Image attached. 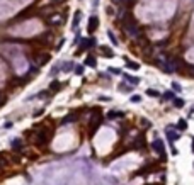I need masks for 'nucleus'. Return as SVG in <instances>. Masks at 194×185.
<instances>
[{"label": "nucleus", "instance_id": "1", "mask_svg": "<svg viewBox=\"0 0 194 185\" xmlns=\"http://www.w3.org/2000/svg\"><path fill=\"white\" fill-rule=\"evenodd\" d=\"M123 27H124V32L128 38L134 39V38H140L141 36V29H140L138 22L134 21L133 15H126L124 19V24H123Z\"/></svg>", "mask_w": 194, "mask_h": 185}, {"label": "nucleus", "instance_id": "2", "mask_svg": "<svg viewBox=\"0 0 194 185\" xmlns=\"http://www.w3.org/2000/svg\"><path fill=\"white\" fill-rule=\"evenodd\" d=\"M100 122H102V114H100L99 111H95V114H92V117H90V124H89V127H90V134H94L95 131L99 129Z\"/></svg>", "mask_w": 194, "mask_h": 185}, {"label": "nucleus", "instance_id": "3", "mask_svg": "<svg viewBox=\"0 0 194 185\" xmlns=\"http://www.w3.org/2000/svg\"><path fill=\"white\" fill-rule=\"evenodd\" d=\"M151 146H153V150H155L157 155H160V158L165 160V144H164V141H162V139L157 138L155 141L151 143Z\"/></svg>", "mask_w": 194, "mask_h": 185}, {"label": "nucleus", "instance_id": "4", "mask_svg": "<svg viewBox=\"0 0 194 185\" xmlns=\"http://www.w3.org/2000/svg\"><path fill=\"white\" fill-rule=\"evenodd\" d=\"M48 143H49V134L46 133V129H41L38 133V136H36V144H39V146H46Z\"/></svg>", "mask_w": 194, "mask_h": 185}, {"label": "nucleus", "instance_id": "5", "mask_svg": "<svg viewBox=\"0 0 194 185\" xmlns=\"http://www.w3.org/2000/svg\"><path fill=\"white\" fill-rule=\"evenodd\" d=\"M94 44H95V39L94 38L82 39V41H80V49H78L77 53H82V51H85V49H90V48H94Z\"/></svg>", "mask_w": 194, "mask_h": 185}, {"label": "nucleus", "instance_id": "6", "mask_svg": "<svg viewBox=\"0 0 194 185\" xmlns=\"http://www.w3.org/2000/svg\"><path fill=\"white\" fill-rule=\"evenodd\" d=\"M48 24H49V26H53V27L61 26V24H63V15H61V14H53L51 17L48 19Z\"/></svg>", "mask_w": 194, "mask_h": 185}, {"label": "nucleus", "instance_id": "7", "mask_svg": "<svg viewBox=\"0 0 194 185\" xmlns=\"http://www.w3.org/2000/svg\"><path fill=\"white\" fill-rule=\"evenodd\" d=\"M99 27V17H95V15H92L90 19H89V26H87V31L89 32H95V29Z\"/></svg>", "mask_w": 194, "mask_h": 185}, {"label": "nucleus", "instance_id": "8", "mask_svg": "<svg viewBox=\"0 0 194 185\" xmlns=\"http://www.w3.org/2000/svg\"><path fill=\"white\" fill-rule=\"evenodd\" d=\"M174 127H175V126H167V136H168L170 141H175V139L179 138V134L174 131Z\"/></svg>", "mask_w": 194, "mask_h": 185}, {"label": "nucleus", "instance_id": "9", "mask_svg": "<svg viewBox=\"0 0 194 185\" xmlns=\"http://www.w3.org/2000/svg\"><path fill=\"white\" fill-rule=\"evenodd\" d=\"M109 119H123L124 117V112H121V111H111L107 114Z\"/></svg>", "mask_w": 194, "mask_h": 185}, {"label": "nucleus", "instance_id": "10", "mask_svg": "<svg viewBox=\"0 0 194 185\" xmlns=\"http://www.w3.org/2000/svg\"><path fill=\"white\" fill-rule=\"evenodd\" d=\"M134 150H140V148H145V138L143 136H138V138L134 139V144H133Z\"/></svg>", "mask_w": 194, "mask_h": 185}, {"label": "nucleus", "instance_id": "11", "mask_svg": "<svg viewBox=\"0 0 194 185\" xmlns=\"http://www.w3.org/2000/svg\"><path fill=\"white\" fill-rule=\"evenodd\" d=\"M99 49H100V55L107 56V58H112V56H114V51H112L111 48H107V46H100Z\"/></svg>", "mask_w": 194, "mask_h": 185}, {"label": "nucleus", "instance_id": "12", "mask_svg": "<svg viewBox=\"0 0 194 185\" xmlns=\"http://www.w3.org/2000/svg\"><path fill=\"white\" fill-rule=\"evenodd\" d=\"M48 61H49V55H48V53H44V55H39V56H38V65H39V66L46 65Z\"/></svg>", "mask_w": 194, "mask_h": 185}, {"label": "nucleus", "instance_id": "13", "mask_svg": "<svg viewBox=\"0 0 194 185\" xmlns=\"http://www.w3.org/2000/svg\"><path fill=\"white\" fill-rule=\"evenodd\" d=\"M124 65H126V68H129V70H134V71H136V70H140V65L138 63H134V61H129L128 58H124Z\"/></svg>", "mask_w": 194, "mask_h": 185}, {"label": "nucleus", "instance_id": "14", "mask_svg": "<svg viewBox=\"0 0 194 185\" xmlns=\"http://www.w3.org/2000/svg\"><path fill=\"white\" fill-rule=\"evenodd\" d=\"M85 66H90V68H95V66H97V61H95L94 56H87L85 58Z\"/></svg>", "mask_w": 194, "mask_h": 185}, {"label": "nucleus", "instance_id": "15", "mask_svg": "<svg viewBox=\"0 0 194 185\" xmlns=\"http://www.w3.org/2000/svg\"><path fill=\"white\" fill-rule=\"evenodd\" d=\"M124 80H126V82H129V83H133V85H138V83H140V78L131 77V75H128V73H124Z\"/></svg>", "mask_w": 194, "mask_h": 185}, {"label": "nucleus", "instance_id": "16", "mask_svg": "<svg viewBox=\"0 0 194 185\" xmlns=\"http://www.w3.org/2000/svg\"><path fill=\"white\" fill-rule=\"evenodd\" d=\"M73 121H77V114H75V112H72V114H70V116H66L63 121H61V122H63V124H68V122H73Z\"/></svg>", "mask_w": 194, "mask_h": 185}, {"label": "nucleus", "instance_id": "17", "mask_svg": "<svg viewBox=\"0 0 194 185\" xmlns=\"http://www.w3.org/2000/svg\"><path fill=\"white\" fill-rule=\"evenodd\" d=\"M80 15H82L80 10H77V12H75V17H73V22H72V27H73V29H77L78 22H80Z\"/></svg>", "mask_w": 194, "mask_h": 185}, {"label": "nucleus", "instance_id": "18", "mask_svg": "<svg viewBox=\"0 0 194 185\" xmlns=\"http://www.w3.org/2000/svg\"><path fill=\"white\" fill-rule=\"evenodd\" d=\"M179 131H185L187 129V121H184V119H181L179 122H177V126H175Z\"/></svg>", "mask_w": 194, "mask_h": 185}, {"label": "nucleus", "instance_id": "19", "mask_svg": "<svg viewBox=\"0 0 194 185\" xmlns=\"http://www.w3.org/2000/svg\"><path fill=\"white\" fill-rule=\"evenodd\" d=\"M9 165V160H7V156H5V153H0V168H4Z\"/></svg>", "mask_w": 194, "mask_h": 185}, {"label": "nucleus", "instance_id": "20", "mask_svg": "<svg viewBox=\"0 0 194 185\" xmlns=\"http://www.w3.org/2000/svg\"><path fill=\"white\" fill-rule=\"evenodd\" d=\"M10 146H12V150H15V151H19L22 148V141L21 139H14L12 141V144H10Z\"/></svg>", "mask_w": 194, "mask_h": 185}, {"label": "nucleus", "instance_id": "21", "mask_svg": "<svg viewBox=\"0 0 194 185\" xmlns=\"http://www.w3.org/2000/svg\"><path fill=\"white\" fill-rule=\"evenodd\" d=\"M60 87H61V83L60 82H51V85H49V92H56V90H60Z\"/></svg>", "mask_w": 194, "mask_h": 185}, {"label": "nucleus", "instance_id": "22", "mask_svg": "<svg viewBox=\"0 0 194 185\" xmlns=\"http://www.w3.org/2000/svg\"><path fill=\"white\" fill-rule=\"evenodd\" d=\"M174 105H175L177 109H181L185 105V102H184V99H179V97H177V99H174Z\"/></svg>", "mask_w": 194, "mask_h": 185}, {"label": "nucleus", "instance_id": "23", "mask_svg": "<svg viewBox=\"0 0 194 185\" xmlns=\"http://www.w3.org/2000/svg\"><path fill=\"white\" fill-rule=\"evenodd\" d=\"M107 38L111 39V43L114 44V46H117V39H116V36L112 34V31H107Z\"/></svg>", "mask_w": 194, "mask_h": 185}, {"label": "nucleus", "instance_id": "24", "mask_svg": "<svg viewBox=\"0 0 194 185\" xmlns=\"http://www.w3.org/2000/svg\"><path fill=\"white\" fill-rule=\"evenodd\" d=\"M147 95H148V97H158L160 92H158V90H153V88H148V90H147Z\"/></svg>", "mask_w": 194, "mask_h": 185}, {"label": "nucleus", "instance_id": "25", "mask_svg": "<svg viewBox=\"0 0 194 185\" xmlns=\"http://www.w3.org/2000/svg\"><path fill=\"white\" fill-rule=\"evenodd\" d=\"M61 66V70H65V71H68V70H72L73 68V63L70 61V63H63V65H60Z\"/></svg>", "mask_w": 194, "mask_h": 185}, {"label": "nucleus", "instance_id": "26", "mask_svg": "<svg viewBox=\"0 0 194 185\" xmlns=\"http://www.w3.org/2000/svg\"><path fill=\"white\" fill-rule=\"evenodd\" d=\"M164 99H165V100L174 99V94H172V92H165V94H164Z\"/></svg>", "mask_w": 194, "mask_h": 185}, {"label": "nucleus", "instance_id": "27", "mask_svg": "<svg viewBox=\"0 0 194 185\" xmlns=\"http://www.w3.org/2000/svg\"><path fill=\"white\" fill-rule=\"evenodd\" d=\"M131 102H134V104L141 102V97H140V95H133V97H131Z\"/></svg>", "mask_w": 194, "mask_h": 185}, {"label": "nucleus", "instance_id": "28", "mask_svg": "<svg viewBox=\"0 0 194 185\" xmlns=\"http://www.w3.org/2000/svg\"><path fill=\"white\" fill-rule=\"evenodd\" d=\"M121 87V92H131L133 90V87H126V85H119Z\"/></svg>", "mask_w": 194, "mask_h": 185}, {"label": "nucleus", "instance_id": "29", "mask_svg": "<svg viewBox=\"0 0 194 185\" xmlns=\"http://www.w3.org/2000/svg\"><path fill=\"white\" fill-rule=\"evenodd\" d=\"M75 73H77V75H82L83 73V66H75Z\"/></svg>", "mask_w": 194, "mask_h": 185}, {"label": "nucleus", "instance_id": "30", "mask_svg": "<svg viewBox=\"0 0 194 185\" xmlns=\"http://www.w3.org/2000/svg\"><path fill=\"white\" fill-rule=\"evenodd\" d=\"M109 71H111V73H114V75H119L121 73L119 68H109Z\"/></svg>", "mask_w": 194, "mask_h": 185}, {"label": "nucleus", "instance_id": "31", "mask_svg": "<svg viewBox=\"0 0 194 185\" xmlns=\"http://www.w3.org/2000/svg\"><path fill=\"white\" fill-rule=\"evenodd\" d=\"M172 87H174V90H175V92H179V90H181V85H179L177 82H174V83H172Z\"/></svg>", "mask_w": 194, "mask_h": 185}, {"label": "nucleus", "instance_id": "32", "mask_svg": "<svg viewBox=\"0 0 194 185\" xmlns=\"http://www.w3.org/2000/svg\"><path fill=\"white\" fill-rule=\"evenodd\" d=\"M5 102H7V99H5V97H2V94H0V107H2Z\"/></svg>", "mask_w": 194, "mask_h": 185}, {"label": "nucleus", "instance_id": "33", "mask_svg": "<svg viewBox=\"0 0 194 185\" xmlns=\"http://www.w3.org/2000/svg\"><path fill=\"white\" fill-rule=\"evenodd\" d=\"M99 100H104V102H109L111 99H109V97H99Z\"/></svg>", "mask_w": 194, "mask_h": 185}, {"label": "nucleus", "instance_id": "34", "mask_svg": "<svg viewBox=\"0 0 194 185\" xmlns=\"http://www.w3.org/2000/svg\"><path fill=\"white\" fill-rule=\"evenodd\" d=\"M61 2H65V0H53V5H56V4H61Z\"/></svg>", "mask_w": 194, "mask_h": 185}, {"label": "nucleus", "instance_id": "35", "mask_svg": "<svg viewBox=\"0 0 194 185\" xmlns=\"http://www.w3.org/2000/svg\"><path fill=\"white\" fill-rule=\"evenodd\" d=\"M116 2H128V0H116Z\"/></svg>", "mask_w": 194, "mask_h": 185}, {"label": "nucleus", "instance_id": "36", "mask_svg": "<svg viewBox=\"0 0 194 185\" xmlns=\"http://www.w3.org/2000/svg\"><path fill=\"white\" fill-rule=\"evenodd\" d=\"M192 151H194V138H192Z\"/></svg>", "mask_w": 194, "mask_h": 185}, {"label": "nucleus", "instance_id": "37", "mask_svg": "<svg viewBox=\"0 0 194 185\" xmlns=\"http://www.w3.org/2000/svg\"><path fill=\"white\" fill-rule=\"evenodd\" d=\"M147 185H151V183H147Z\"/></svg>", "mask_w": 194, "mask_h": 185}]
</instances>
